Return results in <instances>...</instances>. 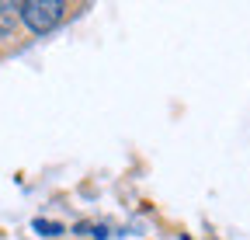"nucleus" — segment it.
<instances>
[{
  "label": "nucleus",
  "instance_id": "7ed1b4c3",
  "mask_svg": "<svg viewBox=\"0 0 250 240\" xmlns=\"http://www.w3.org/2000/svg\"><path fill=\"white\" fill-rule=\"evenodd\" d=\"M35 230H42V233H62V226H56V223H45V219H35Z\"/></svg>",
  "mask_w": 250,
  "mask_h": 240
},
{
  "label": "nucleus",
  "instance_id": "f03ea898",
  "mask_svg": "<svg viewBox=\"0 0 250 240\" xmlns=\"http://www.w3.org/2000/svg\"><path fill=\"white\" fill-rule=\"evenodd\" d=\"M18 18H21V7L18 4H0V39L11 35V28H14Z\"/></svg>",
  "mask_w": 250,
  "mask_h": 240
},
{
  "label": "nucleus",
  "instance_id": "f257e3e1",
  "mask_svg": "<svg viewBox=\"0 0 250 240\" xmlns=\"http://www.w3.org/2000/svg\"><path fill=\"white\" fill-rule=\"evenodd\" d=\"M18 7H21V21L39 35L52 32V28L62 21V11H66L62 0H28V4H18Z\"/></svg>",
  "mask_w": 250,
  "mask_h": 240
}]
</instances>
